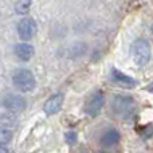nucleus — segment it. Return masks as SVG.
I'll return each mask as SVG.
<instances>
[{"instance_id":"10","label":"nucleus","mask_w":153,"mask_h":153,"mask_svg":"<svg viewBox=\"0 0 153 153\" xmlns=\"http://www.w3.org/2000/svg\"><path fill=\"white\" fill-rule=\"evenodd\" d=\"M121 140V134L117 129H108L101 137V145L102 146H113L120 143Z\"/></svg>"},{"instance_id":"9","label":"nucleus","mask_w":153,"mask_h":153,"mask_svg":"<svg viewBox=\"0 0 153 153\" xmlns=\"http://www.w3.org/2000/svg\"><path fill=\"white\" fill-rule=\"evenodd\" d=\"M13 53H15V55L18 56L20 61L27 62L34 56L35 50H34V46L32 45H30V43H27V42H22V43L15 45V47H13Z\"/></svg>"},{"instance_id":"8","label":"nucleus","mask_w":153,"mask_h":153,"mask_svg":"<svg viewBox=\"0 0 153 153\" xmlns=\"http://www.w3.org/2000/svg\"><path fill=\"white\" fill-rule=\"evenodd\" d=\"M110 78L116 85H118V86H121V87H125V89H133V87H136V85H137L134 78H132L130 75L124 74V73L120 71L118 69H111Z\"/></svg>"},{"instance_id":"1","label":"nucleus","mask_w":153,"mask_h":153,"mask_svg":"<svg viewBox=\"0 0 153 153\" xmlns=\"http://www.w3.org/2000/svg\"><path fill=\"white\" fill-rule=\"evenodd\" d=\"M151 45L146 39L144 38H138L132 43L130 47V55L137 66H145L151 59Z\"/></svg>"},{"instance_id":"4","label":"nucleus","mask_w":153,"mask_h":153,"mask_svg":"<svg viewBox=\"0 0 153 153\" xmlns=\"http://www.w3.org/2000/svg\"><path fill=\"white\" fill-rule=\"evenodd\" d=\"M103 105H105V94L98 90L87 98L85 105V113L90 117H97L102 110Z\"/></svg>"},{"instance_id":"5","label":"nucleus","mask_w":153,"mask_h":153,"mask_svg":"<svg viewBox=\"0 0 153 153\" xmlns=\"http://www.w3.org/2000/svg\"><path fill=\"white\" fill-rule=\"evenodd\" d=\"M16 30H18L19 38H20L23 42H27V40L34 38L35 32H36V23H35L34 19L26 16V18L19 20Z\"/></svg>"},{"instance_id":"2","label":"nucleus","mask_w":153,"mask_h":153,"mask_svg":"<svg viewBox=\"0 0 153 153\" xmlns=\"http://www.w3.org/2000/svg\"><path fill=\"white\" fill-rule=\"evenodd\" d=\"M111 111L118 117L126 118L134 111V101L129 95H114L110 103Z\"/></svg>"},{"instance_id":"3","label":"nucleus","mask_w":153,"mask_h":153,"mask_svg":"<svg viewBox=\"0 0 153 153\" xmlns=\"http://www.w3.org/2000/svg\"><path fill=\"white\" fill-rule=\"evenodd\" d=\"M12 82L20 91H31L36 86L35 76L30 70L27 69H19L13 73Z\"/></svg>"},{"instance_id":"16","label":"nucleus","mask_w":153,"mask_h":153,"mask_svg":"<svg viewBox=\"0 0 153 153\" xmlns=\"http://www.w3.org/2000/svg\"><path fill=\"white\" fill-rule=\"evenodd\" d=\"M101 153H108V152H101Z\"/></svg>"},{"instance_id":"6","label":"nucleus","mask_w":153,"mask_h":153,"mask_svg":"<svg viewBox=\"0 0 153 153\" xmlns=\"http://www.w3.org/2000/svg\"><path fill=\"white\" fill-rule=\"evenodd\" d=\"M63 101H65V95L62 94V93H55V94H53L45 102V105H43V111H45L47 116L56 114L62 109Z\"/></svg>"},{"instance_id":"13","label":"nucleus","mask_w":153,"mask_h":153,"mask_svg":"<svg viewBox=\"0 0 153 153\" xmlns=\"http://www.w3.org/2000/svg\"><path fill=\"white\" fill-rule=\"evenodd\" d=\"M66 141L69 144L76 143V133L75 132H67L66 133Z\"/></svg>"},{"instance_id":"7","label":"nucleus","mask_w":153,"mask_h":153,"mask_svg":"<svg viewBox=\"0 0 153 153\" xmlns=\"http://www.w3.org/2000/svg\"><path fill=\"white\" fill-rule=\"evenodd\" d=\"M3 106L11 111H20L26 109V100L19 94H7L1 101Z\"/></svg>"},{"instance_id":"12","label":"nucleus","mask_w":153,"mask_h":153,"mask_svg":"<svg viewBox=\"0 0 153 153\" xmlns=\"http://www.w3.org/2000/svg\"><path fill=\"white\" fill-rule=\"evenodd\" d=\"M12 140V130L8 128H0V145H7Z\"/></svg>"},{"instance_id":"11","label":"nucleus","mask_w":153,"mask_h":153,"mask_svg":"<svg viewBox=\"0 0 153 153\" xmlns=\"http://www.w3.org/2000/svg\"><path fill=\"white\" fill-rule=\"evenodd\" d=\"M31 0H18L15 3V12L19 13V15H26L31 10Z\"/></svg>"},{"instance_id":"14","label":"nucleus","mask_w":153,"mask_h":153,"mask_svg":"<svg viewBox=\"0 0 153 153\" xmlns=\"http://www.w3.org/2000/svg\"><path fill=\"white\" fill-rule=\"evenodd\" d=\"M0 153H10L7 148H4V145H0Z\"/></svg>"},{"instance_id":"15","label":"nucleus","mask_w":153,"mask_h":153,"mask_svg":"<svg viewBox=\"0 0 153 153\" xmlns=\"http://www.w3.org/2000/svg\"><path fill=\"white\" fill-rule=\"evenodd\" d=\"M146 90H149V91H153V82H152L151 85H149L148 87H146Z\"/></svg>"}]
</instances>
